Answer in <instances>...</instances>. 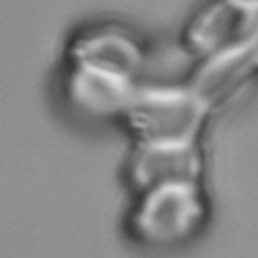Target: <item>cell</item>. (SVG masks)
Segmentation results:
<instances>
[{"mask_svg": "<svg viewBox=\"0 0 258 258\" xmlns=\"http://www.w3.org/2000/svg\"><path fill=\"white\" fill-rule=\"evenodd\" d=\"M135 196L137 204L129 212V230L143 244H177L202 226L204 202L196 181L161 183Z\"/></svg>", "mask_w": 258, "mask_h": 258, "instance_id": "cell-1", "label": "cell"}]
</instances>
